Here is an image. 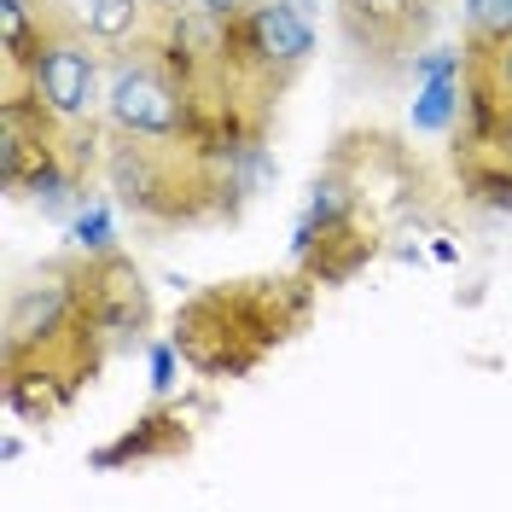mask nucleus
<instances>
[{
    "label": "nucleus",
    "instance_id": "obj_1",
    "mask_svg": "<svg viewBox=\"0 0 512 512\" xmlns=\"http://www.w3.org/2000/svg\"><path fill=\"white\" fill-rule=\"evenodd\" d=\"M448 192L454 181L408 146V134L355 123L320 158L291 256L315 286H350L367 262L408 251L402 239L448 227Z\"/></svg>",
    "mask_w": 512,
    "mask_h": 512
},
{
    "label": "nucleus",
    "instance_id": "obj_2",
    "mask_svg": "<svg viewBox=\"0 0 512 512\" xmlns=\"http://www.w3.org/2000/svg\"><path fill=\"white\" fill-rule=\"evenodd\" d=\"M117 350L88 286V251H59L30 262L6 291L0 320V396L24 425L59 419Z\"/></svg>",
    "mask_w": 512,
    "mask_h": 512
},
{
    "label": "nucleus",
    "instance_id": "obj_3",
    "mask_svg": "<svg viewBox=\"0 0 512 512\" xmlns=\"http://www.w3.org/2000/svg\"><path fill=\"white\" fill-rule=\"evenodd\" d=\"M315 280L303 268L291 274H239L216 280L181 297V309L169 320V344L181 350L198 379L233 384L251 379L268 355H280L291 338L309 332L315 320Z\"/></svg>",
    "mask_w": 512,
    "mask_h": 512
},
{
    "label": "nucleus",
    "instance_id": "obj_4",
    "mask_svg": "<svg viewBox=\"0 0 512 512\" xmlns=\"http://www.w3.org/2000/svg\"><path fill=\"white\" fill-rule=\"evenodd\" d=\"M105 123L146 128V134H187V88L169 70L152 35H134L123 47H105Z\"/></svg>",
    "mask_w": 512,
    "mask_h": 512
},
{
    "label": "nucleus",
    "instance_id": "obj_5",
    "mask_svg": "<svg viewBox=\"0 0 512 512\" xmlns=\"http://www.w3.org/2000/svg\"><path fill=\"white\" fill-rule=\"evenodd\" d=\"M338 35L373 76H408L443 18V0H332Z\"/></svg>",
    "mask_w": 512,
    "mask_h": 512
},
{
    "label": "nucleus",
    "instance_id": "obj_6",
    "mask_svg": "<svg viewBox=\"0 0 512 512\" xmlns=\"http://www.w3.org/2000/svg\"><path fill=\"white\" fill-rule=\"evenodd\" d=\"M460 117L483 134L512 140V30L507 35H478L460 30Z\"/></svg>",
    "mask_w": 512,
    "mask_h": 512
},
{
    "label": "nucleus",
    "instance_id": "obj_7",
    "mask_svg": "<svg viewBox=\"0 0 512 512\" xmlns=\"http://www.w3.org/2000/svg\"><path fill=\"white\" fill-rule=\"evenodd\" d=\"M88 286H94V303L105 326H111V338H117V350H134V344H146V332H152V320H158V303H152V286H146V274H140V262L128 251H88Z\"/></svg>",
    "mask_w": 512,
    "mask_h": 512
},
{
    "label": "nucleus",
    "instance_id": "obj_8",
    "mask_svg": "<svg viewBox=\"0 0 512 512\" xmlns=\"http://www.w3.org/2000/svg\"><path fill=\"white\" fill-rule=\"evenodd\" d=\"M448 181L466 204L512 216V140L483 134L472 123L448 128Z\"/></svg>",
    "mask_w": 512,
    "mask_h": 512
},
{
    "label": "nucleus",
    "instance_id": "obj_9",
    "mask_svg": "<svg viewBox=\"0 0 512 512\" xmlns=\"http://www.w3.org/2000/svg\"><path fill=\"white\" fill-rule=\"evenodd\" d=\"M192 414H210V402L204 396H192V402H163L152 408L146 419H134L117 443L94 448L88 460H94V472H117V466H146V460H181L198 437V425Z\"/></svg>",
    "mask_w": 512,
    "mask_h": 512
},
{
    "label": "nucleus",
    "instance_id": "obj_10",
    "mask_svg": "<svg viewBox=\"0 0 512 512\" xmlns=\"http://www.w3.org/2000/svg\"><path fill=\"white\" fill-rule=\"evenodd\" d=\"M82 12H88V30H94L99 53L146 35V24H152V0H82Z\"/></svg>",
    "mask_w": 512,
    "mask_h": 512
},
{
    "label": "nucleus",
    "instance_id": "obj_11",
    "mask_svg": "<svg viewBox=\"0 0 512 512\" xmlns=\"http://www.w3.org/2000/svg\"><path fill=\"white\" fill-rule=\"evenodd\" d=\"M460 30L507 35L512 30V0H466V24H460Z\"/></svg>",
    "mask_w": 512,
    "mask_h": 512
},
{
    "label": "nucleus",
    "instance_id": "obj_12",
    "mask_svg": "<svg viewBox=\"0 0 512 512\" xmlns=\"http://www.w3.org/2000/svg\"><path fill=\"white\" fill-rule=\"evenodd\" d=\"M76 245H82V251H111V245H117V239H111V216H105L99 204H88V210L76 216Z\"/></svg>",
    "mask_w": 512,
    "mask_h": 512
},
{
    "label": "nucleus",
    "instance_id": "obj_13",
    "mask_svg": "<svg viewBox=\"0 0 512 512\" xmlns=\"http://www.w3.org/2000/svg\"><path fill=\"white\" fill-rule=\"evenodd\" d=\"M175 344H152V384H158V396H169V384H175Z\"/></svg>",
    "mask_w": 512,
    "mask_h": 512
},
{
    "label": "nucleus",
    "instance_id": "obj_14",
    "mask_svg": "<svg viewBox=\"0 0 512 512\" xmlns=\"http://www.w3.org/2000/svg\"><path fill=\"white\" fill-rule=\"evenodd\" d=\"M181 6H187V0H152V24H158V18H175ZM152 24H146V30H152Z\"/></svg>",
    "mask_w": 512,
    "mask_h": 512
},
{
    "label": "nucleus",
    "instance_id": "obj_15",
    "mask_svg": "<svg viewBox=\"0 0 512 512\" xmlns=\"http://www.w3.org/2000/svg\"><path fill=\"white\" fill-rule=\"evenodd\" d=\"M187 6H198V12H233V6H245V0H187Z\"/></svg>",
    "mask_w": 512,
    "mask_h": 512
}]
</instances>
